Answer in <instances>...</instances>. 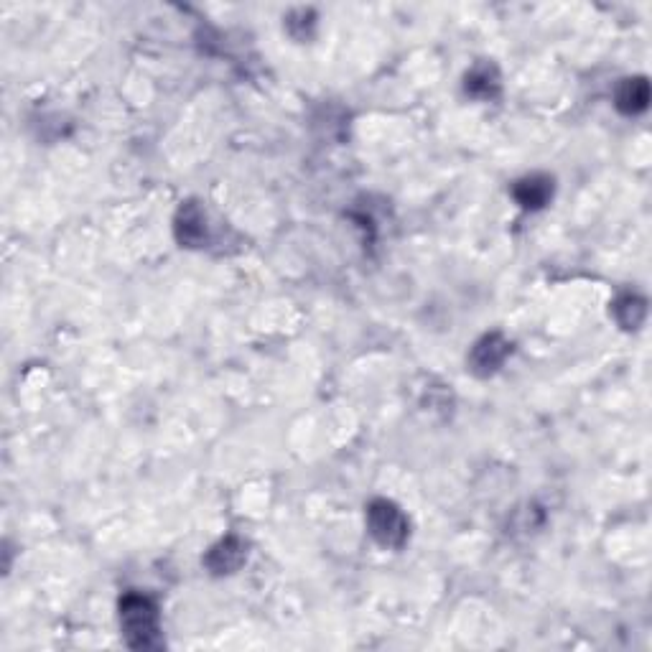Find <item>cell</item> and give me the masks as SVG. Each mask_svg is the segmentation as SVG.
<instances>
[{
  "label": "cell",
  "instance_id": "cell-4",
  "mask_svg": "<svg viewBox=\"0 0 652 652\" xmlns=\"http://www.w3.org/2000/svg\"><path fill=\"white\" fill-rule=\"evenodd\" d=\"M245 561H248V546L237 535H227L220 543H214L207 556H204V566L214 576L235 574Z\"/></svg>",
  "mask_w": 652,
  "mask_h": 652
},
{
  "label": "cell",
  "instance_id": "cell-3",
  "mask_svg": "<svg viewBox=\"0 0 652 652\" xmlns=\"http://www.w3.org/2000/svg\"><path fill=\"white\" fill-rule=\"evenodd\" d=\"M512 355V342L502 337L500 332L484 334L477 344L469 352V370L477 377H489L495 375L502 365H505L507 357Z\"/></svg>",
  "mask_w": 652,
  "mask_h": 652
},
{
  "label": "cell",
  "instance_id": "cell-7",
  "mask_svg": "<svg viewBox=\"0 0 652 652\" xmlns=\"http://www.w3.org/2000/svg\"><path fill=\"white\" fill-rule=\"evenodd\" d=\"M614 105H617L619 113L624 115H640L645 113L647 105H650V82L645 77H630L624 79L622 85L617 87V95H614Z\"/></svg>",
  "mask_w": 652,
  "mask_h": 652
},
{
  "label": "cell",
  "instance_id": "cell-9",
  "mask_svg": "<svg viewBox=\"0 0 652 652\" xmlns=\"http://www.w3.org/2000/svg\"><path fill=\"white\" fill-rule=\"evenodd\" d=\"M647 316L645 298L635 296V293H624L614 301V319L619 321L622 329H640L642 321Z\"/></svg>",
  "mask_w": 652,
  "mask_h": 652
},
{
  "label": "cell",
  "instance_id": "cell-6",
  "mask_svg": "<svg viewBox=\"0 0 652 652\" xmlns=\"http://www.w3.org/2000/svg\"><path fill=\"white\" fill-rule=\"evenodd\" d=\"M512 197L523 209H543L553 199V179L546 174H530L512 186Z\"/></svg>",
  "mask_w": 652,
  "mask_h": 652
},
{
  "label": "cell",
  "instance_id": "cell-1",
  "mask_svg": "<svg viewBox=\"0 0 652 652\" xmlns=\"http://www.w3.org/2000/svg\"><path fill=\"white\" fill-rule=\"evenodd\" d=\"M118 612L120 630H123L128 647L146 652L161 650V617H158V607L151 596L141 594V591H128V594H123V599H120Z\"/></svg>",
  "mask_w": 652,
  "mask_h": 652
},
{
  "label": "cell",
  "instance_id": "cell-2",
  "mask_svg": "<svg viewBox=\"0 0 652 652\" xmlns=\"http://www.w3.org/2000/svg\"><path fill=\"white\" fill-rule=\"evenodd\" d=\"M367 530L383 548H403L411 535L408 518L390 500H372L367 505Z\"/></svg>",
  "mask_w": 652,
  "mask_h": 652
},
{
  "label": "cell",
  "instance_id": "cell-8",
  "mask_svg": "<svg viewBox=\"0 0 652 652\" xmlns=\"http://www.w3.org/2000/svg\"><path fill=\"white\" fill-rule=\"evenodd\" d=\"M464 90L477 100H495L500 95V72L495 64L479 62L464 79Z\"/></svg>",
  "mask_w": 652,
  "mask_h": 652
},
{
  "label": "cell",
  "instance_id": "cell-5",
  "mask_svg": "<svg viewBox=\"0 0 652 652\" xmlns=\"http://www.w3.org/2000/svg\"><path fill=\"white\" fill-rule=\"evenodd\" d=\"M174 235L181 248H204L207 242V217L197 202L181 204L174 220Z\"/></svg>",
  "mask_w": 652,
  "mask_h": 652
}]
</instances>
